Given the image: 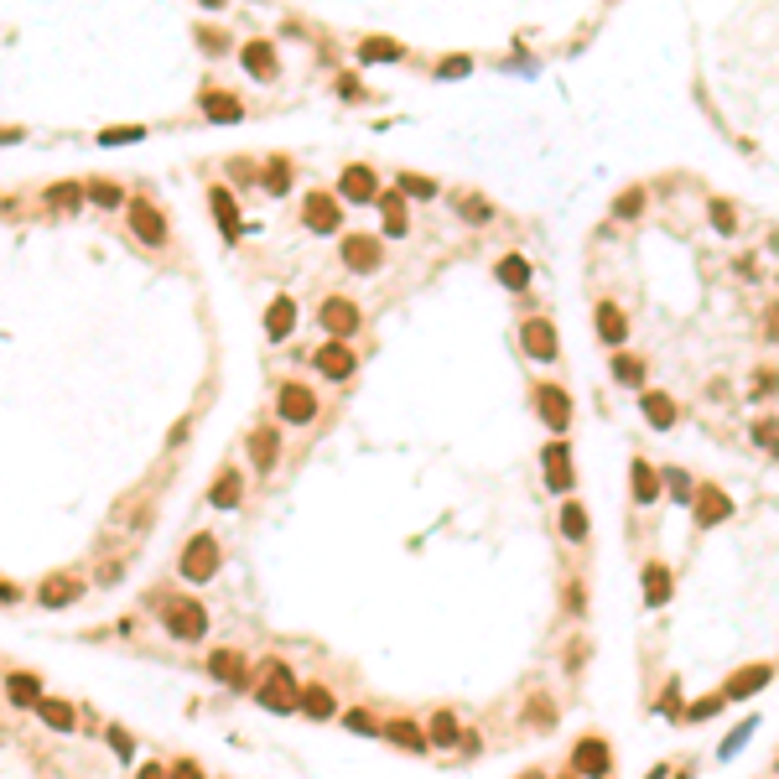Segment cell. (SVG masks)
Wrapping results in <instances>:
<instances>
[{"label": "cell", "instance_id": "d6a6232c", "mask_svg": "<svg viewBox=\"0 0 779 779\" xmlns=\"http://www.w3.org/2000/svg\"><path fill=\"white\" fill-rule=\"evenodd\" d=\"M380 209H385V229H390V234H406V203H400V193H385Z\"/></svg>", "mask_w": 779, "mask_h": 779}, {"label": "cell", "instance_id": "ac0fdd59", "mask_svg": "<svg viewBox=\"0 0 779 779\" xmlns=\"http://www.w3.org/2000/svg\"><path fill=\"white\" fill-rule=\"evenodd\" d=\"M209 676H213V681H229V686H240V681H244V660L234 655V650H213Z\"/></svg>", "mask_w": 779, "mask_h": 779}, {"label": "cell", "instance_id": "74e56055", "mask_svg": "<svg viewBox=\"0 0 779 779\" xmlns=\"http://www.w3.org/2000/svg\"><path fill=\"white\" fill-rule=\"evenodd\" d=\"M613 374H619L624 385H639V380H644V364L629 359V354H619V359H613Z\"/></svg>", "mask_w": 779, "mask_h": 779}, {"label": "cell", "instance_id": "5bb4252c", "mask_svg": "<svg viewBox=\"0 0 779 779\" xmlns=\"http://www.w3.org/2000/svg\"><path fill=\"white\" fill-rule=\"evenodd\" d=\"M291 328H297V301L275 297V301H270V312H266V332H270V338H291Z\"/></svg>", "mask_w": 779, "mask_h": 779}, {"label": "cell", "instance_id": "52a82bcc", "mask_svg": "<svg viewBox=\"0 0 779 779\" xmlns=\"http://www.w3.org/2000/svg\"><path fill=\"white\" fill-rule=\"evenodd\" d=\"M536 406H540V416H545V426H551V431H567V426H571V400H567V390L540 385Z\"/></svg>", "mask_w": 779, "mask_h": 779}, {"label": "cell", "instance_id": "11a10c76", "mask_svg": "<svg viewBox=\"0 0 779 779\" xmlns=\"http://www.w3.org/2000/svg\"><path fill=\"white\" fill-rule=\"evenodd\" d=\"M712 224H718V229H733V213H727V209H718V203H712Z\"/></svg>", "mask_w": 779, "mask_h": 779}, {"label": "cell", "instance_id": "8d00e7d4", "mask_svg": "<svg viewBox=\"0 0 779 779\" xmlns=\"http://www.w3.org/2000/svg\"><path fill=\"white\" fill-rule=\"evenodd\" d=\"M250 452H255L260 468H270V457H275V431H255V437H250Z\"/></svg>", "mask_w": 779, "mask_h": 779}, {"label": "cell", "instance_id": "836d02e7", "mask_svg": "<svg viewBox=\"0 0 779 779\" xmlns=\"http://www.w3.org/2000/svg\"><path fill=\"white\" fill-rule=\"evenodd\" d=\"M463 733H457V718L452 712H437L431 718V733H426V743H457Z\"/></svg>", "mask_w": 779, "mask_h": 779}, {"label": "cell", "instance_id": "6da1fadb", "mask_svg": "<svg viewBox=\"0 0 779 779\" xmlns=\"http://www.w3.org/2000/svg\"><path fill=\"white\" fill-rule=\"evenodd\" d=\"M297 696H301V681L291 676V665L266 660V676H260V707H266V712H297Z\"/></svg>", "mask_w": 779, "mask_h": 779}, {"label": "cell", "instance_id": "816d5d0a", "mask_svg": "<svg viewBox=\"0 0 779 779\" xmlns=\"http://www.w3.org/2000/svg\"><path fill=\"white\" fill-rule=\"evenodd\" d=\"M110 749L120 753V758H130V733L125 727H110Z\"/></svg>", "mask_w": 779, "mask_h": 779}, {"label": "cell", "instance_id": "4316f807", "mask_svg": "<svg viewBox=\"0 0 779 779\" xmlns=\"http://www.w3.org/2000/svg\"><path fill=\"white\" fill-rule=\"evenodd\" d=\"M644 416H650V426H676V400L660 395V390H650V395H644Z\"/></svg>", "mask_w": 779, "mask_h": 779}, {"label": "cell", "instance_id": "680465c9", "mask_svg": "<svg viewBox=\"0 0 779 779\" xmlns=\"http://www.w3.org/2000/svg\"><path fill=\"white\" fill-rule=\"evenodd\" d=\"M525 779H540V775H525Z\"/></svg>", "mask_w": 779, "mask_h": 779}, {"label": "cell", "instance_id": "44dd1931", "mask_svg": "<svg viewBox=\"0 0 779 779\" xmlns=\"http://www.w3.org/2000/svg\"><path fill=\"white\" fill-rule=\"evenodd\" d=\"M209 203H213V218L224 224V234L234 240V234H240V213H234V198H229V187H213Z\"/></svg>", "mask_w": 779, "mask_h": 779}, {"label": "cell", "instance_id": "30bf717a", "mask_svg": "<svg viewBox=\"0 0 779 779\" xmlns=\"http://www.w3.org/2000/svg\"><path fill=\"white\" fill-rule=\"evenodd\" d=\"M343 266H348V270H374V266H380V240H369V234H348V240H343Z\"/></svg>", "mask_w": 779, "mask_h": 779}, {"label": "cell", "instance_id": "9a60e30c", "mask_svg": "<svg viewBox=\"0 0 779 779\" xmlns=\"http://www.w3.org/2000/svg\"><path fill=\"white\" fill-rule=\"evenodd\" d=\"M727 510H733V504H727L722 488H701V494H696V525H718V520H727Z\"/></svg>", "mask_w": 779, "mask_h": 779}, {"label": "cell", "instance_id": "7bdbcfd3", "mask_svg": "<svg viewBox=\"0 0 779 779\" xmlns=\"http://www.w3.org/2000/svg\"><path fill=\"white\" fill-rule=\"evenodd\" d=\"M530 722H536V727H545V722H556V701H545V696H536V701H530Z\"/></svg>", "mask_w": 779, "mask_h": 779}, {"label": "cell", "instance_id": "f6af8a7d", "mask_svg": "<svg viewBox=\"0 0 779 779\" xmlns=\"http://www.w3.org/2000/svg\"><path fill=\"white\" fill-rule=\"evenodd\" d=\"M167 779H203V769H198L193 758H177V764L167 769Z\"/></svg>", "mask_w": 779, "mask_h": 779}, {"label": "cell", "instance_id": "277c9868", "mask_svg": "<svg viewBox=\"0 0 779 779\" xmlns=\"http://www.w3.org/2000/svg\"><path fill=\"white\" fill-rule=\"evenodd\" d=\"M275 411H281V421H291V426H307V421L317 416V400H312L307 385H286L281 400H275Z\"/></svg>", "mask_w": 779, "mask_h": 779}, {"label": "cell", "instance_id": "7a4b0ae2", "mask_svg": "<svg viewBox=\"0 0 779 779\" xmlns=\"http://www.w3.org/2000/svg\"><path fill=\"white\" fill-rule=\"evenodd\" d=\"M161 619H167V629L177 634V639H203V629H209V613H203V603H193V598H161Z\"/></svg>", "mask_w": 779, "mask_h": 779}, {"label": "cell", "instance_id": "ffe728a7", "mask_svg": "<svg viewBox=\"0 0 779 779\" xmlns=\"http://www.w3.org/2000/svg\"><path fill=\"white\" fill-rule=\"evenodd\" d=\"M380 733H385L390 743H400V749H416V753H426V733H421L416 722H406V718H400V722H385Z\"/></svg>", "mask_w": 779, "mask_h": 779}, {"label": "cell", "instance_id": "3957f363", "mask_svg": "<svg viewBox=\"0 0 779 779\" xmlns=\"http://www.w3.org/2000/svg\"><path fill=\"white\" fill-rule=\"evenodd\" d=\"M182 577H187V582H209V577H218V540L193 536V545L182 551Z\"/></svg>", "mask_w": 779, "mask_h": 779}, {"label": "cell", "instance_id": "f1b7e54d", "mask_svg": "<svg viewBox=\"0 0 779 779\" xmlns=\"http://www.w3.org/2000/svg\"><path fill=\"white\" fill-rule=\"evenodd\" d=\"M203 115H209V120H240V99H229V94H203Z\"/></svg>", "mask_w": 779, "mask_h": 779}, {"label": "cell", "instance_id": "7c38bea8", "mask_svg": "<svg viewBox=\"0 0 779 779\" xmlns=\"http://www.w3.org/2000/svg\"><path fill=\"white\" fill-rule=\"evenodd\" d=\"M307 229H317V234H332L338 229V203H332L328 193H312L307 198Z\"/></svg>", "mask_w": 779, "mask_h": 779}, {"label": "cell", "instance_id": "db71d44e", "mask_svg": "<svg viewBox=\"0 0 779 779\" xmlns=\"http://www.w3.org/2000/svg\"><path fill=\"white\" fill-rule=\"evenodd\" d=\"M665 483L676 488V499H686V488H691V483H686V473H676V468H670V473H665Z\"/></svg>", "mask_w": 779, "mask_h": 779}, {"label": "cell", "instance_id": "f546056e", "mask_svg": "<svg viewBox=\"0 0 779 779\" xmlns=\"http://www.w3.org/2000/svg\"><path fill=\"white\" fill-rule=\"evenodd\" d=\"M758 686H769V665H749V670L727 686V696H753Z\"/></svg>", "mask_w": 779, "mask_h": 779}, {"label": "cell", "instance_id": "7dc6e473", "mask_svg": "<svg viewBox=\"0 0 779 779\" xmlns=\"http://www.w3.org/2000/svg\"><path fill=\"white\" fill-rule=\"evenodd\" d=\"M468 68H473V58H442L437 73H442V78H457V73H468Z\"/></svg>", "mask_w": 779, "mask_h": 779}, {"label": "cell", "instance_id": "b9f144b4", "mask_svg": "<svg viewBox=\"0 0 779 779\" xmlns=\"http://www.w3.org/2000/svg\"><path fill=\"white\" fill-rule=\"evenodd\" d=\"M639 209H644V193H639V187H634V193H624V198L613 203V213H619V218H634Z\"/></svg>", "mask_w": 779, "mask_h": 779}, {"label": "cell", "instance_id": "681fc988", "mask_svg": "<svg viewBox=\"0 0 779 779\" xmlns=\"http://www.w3.org/2000/svg\"><path fill=\"white\" fill-rule=\"evenodd\" d=\"M266 187H270V193H286V187H291V177H286V167H281V161H275V167H270Z\"/></svg>", "mask_w": 779, "mask_h": 779}, {"label": "cell", "instance_id": "e575fe53", "mask_svg": "<svg viewBox=\"0 0 779 779\" xmlns=\"http://www.w3.org/2000/svg\"><path fill=\"white\" fill-rule=\"evenodd\" d=\"M499 281H504V286H525V281H530V266H525L520 255H510V260H499Z\"/></svg>", "mask_w": 779, "mask_h": 779}, {"label": "cell", "instance_id": "60d3db41", "mask_svg": "<svg viewBox=\"0 0 779 779\" xmlns=\"http://www.w3.org/2000/svg\"><path fill=\"white\" fill-rule=\"evenodd\" d=\"M718 712H722V696H701V701L691 707L686 718H691V722H707V718H718Z\"/></svg>", "mask_w": 779, "mask_h": 779}, {"label": "cell", "instance_id": "484cf974", "mask_svg": "<svg viewBox=\"0 0 779 779\" xmlns=\"http://www.w3.org/2000/svg\"><path fill=\"white\" fill-rule=\"evenodd\" d=\"M629 479H634V494H639V504H655V499H660V479H655V468H650V463H634Z\"/></svg>", "mask_w": 779, "mask_h": 779}, {"label": "cell", "instance_id": "d590c367", "mask_svg": "<svg viewBox=\"0 0 779 779\" xmlns=\"http://www.w3.org/2000/svg\"><path fill=\"white\" fill-rule=\"evenodd\" d=\"M562 530H567L571 540H582L587 536V510H582V504H567V510H562Z\"/></svg>", "mask_w": 779, "mask_h": 779}, {"label": "cell", "instance_id": "ee69618b", "mask_svg": "<svg viewBox=\"0 0 779 779\" xmlns=\"http://www.w3.org/2000/svg\"><path fill=\"white\" fill-rule=\"evenodd\" d=\"M457 209H463V218H473V224H483V218H488V203H483V198H463Z\"/></svg>", "mask_w": 779, "mask_h": 779}, {"label": "cell", "instance_id": "9f6ffc18", "mask_svg": "<svg viewBox=\"0 0 779 779\" xmlns=\"http://www.w3.org/2000/svg\"><path fill=\"white\" fill-rule=\"evenodd\" d=\"M141 779H167V769L161 764H141Z\"/></svg>", "mask_w": 779, "mask_h": 779}, {"label": "cell", "instance_id": "7402d4cb", "mask_svg": "<svg viewBox=\"0 0 779 779\" xmlns=\"http://www.w3.org/2000/svg\"><path fill=\"white\" fill-rule=\"evenodd\" d=\"M244 68H250L255 78H275V53H270V42H250V47H244Z\"/></svg>", "mask_w": 779, "mask_h": 779}, {"label": "cell", "instance_id": "f5cc1de1", "mask_svg": "<svg viewBox=\"0 0 779 779\" xmlns=\"http://www.w3.org/2000/svg\"><path fill=\"white\" fill-rule=\"evenodd\" d=\"M660 707H665V718H676V712H681V686L665 691V701H660Z\"/></svg>", "mask_w": 779, "mask_h": 779}, {"label": "cell", "instance_id": "cb8c5ba5", "mask_svg": "<svg viewBox=\"0 0 779 779\" xmlns=\"http://www.w3.org/2000/svg\"><path fill=\"white\" fill-rule=\"evenodd\" d=\"M240 494H244V483H240V473H234V468L213 479V504H218V510H234V504H240Z\"/></svg>", "mask_w": 779, "mask_h": 779}, {"label": "cell", "instance_id": "bcb514c9", "mask_svg": "<svg viewBox=\"0 0 779 779\" xmlns=\"http://www.w3.org/2000/svg\"><path fill=\"white\" fill-rule=\"evenodd\" d=\"M89 198H94V203H104V209H110V203H120V187L99 182V187H89Z\"/></svg>", "mask_w": 779, "mask_h": 779}, {"label": "cell", "instance_id": "2e32d148", "mask_svg": "<svg viewBox=\"0 0 779 779\" xmlns=\"http://www.w3.org/2000/svg\"><path fill=\"white\" fill-rule=\"evenodd\" d=\"M297 707H301V712H307V718H317V722H323V718H332V712H338V701H332V691H328V686H301Z\"/></svg>", "mask_w": 779, "mask_h": 779}, {"label": "cell", "instance_id": "5b68a950", "mask_svg": "<svg viewBox=\"0 0 779 779\" xmlns=\"http://www.w3.org/2000/svg\"><path fill=\"white\" fill-rule=\"evenodd\" d=\"M323 328L332 332V343H343L348 332L359 328V307L343 301V297H328V301H323Z\"/></svg>", "mask_w": 779, "mask_h": 779}, {"label": "cell", "instance_id": "ab89813d", "mask_svg": "<svg viewBox=\"0 0 779 779\" xmlns=\"http://www.w3.org/2000/svg\"><path fill=\"white\" fill-rule=\"evenodd\" d=\"M146 130L141 125H115V130H104V146H125V141H141Z\"/></svg>", "mask_w": 779, "mask_h": 779}, {"label": "cell", "instance_id": "f35d334b", "mask_svg": "<svg viewBox=\"0 0 779 779\" xmlns=\"http://www.w3.org/2000/svg\"><path fill=\"white\" fill-rule=\"evenodd\" d=\"M400 193H411V198H431V193H437V182H431V177H416V172H406V177H400Z\"/></svg>", "mask_w": 779, "mask_h": 779}, {"label": "cell", "instance_id": "8fae6325", "mask_svg": "<svg viewBox=\"0 0 779 779\" xmlns=\"http://www.w3.org/2000/svg\"><path fill=\"white\" fill-rule=\"evenodd\" d=\"M343 198H348V203H369V198H380L374 172H369V167H348V172H343Z\"/></svg>", "mask_w": 779, "mask_h": 779}, {"label": "cell", "instance_id": "6f0895ef", "mask_svg": "<svg viewBox=\"0 0 779 779\" xmlns=\"http://www.w3.org/2000/svg\"><path fill=\"white\" fill-rule=\"evenodd\" d=\"M0 603H16V587H5V582H0Z\"/></svg>", "mask_w": 779, "mask_h": 779}, {"label": "cell", "instance_id": "4dcf8cb0", "mask_svg": "<svg viewBox=\"0 0 779 779\" xmlns=\"http://www.w3.org/2000/svg\"><path fill=\"white\" fill-rule=\"evenodd\" d=\"M644 598H650V603L670 598V571L660 567V562H655V567H644Z\"/></svg>", "mask_w": 779, "mask_h": 779}, {"label": "cell", "instance_id": "1f68e13d", "mask_svg": "<svg viewBox=\"0 0 779 779\" xmlns=\"http://www.w3.org/2000/svg\"><path fill=\"white\" fill-rule=\"evenodd\" d=\"M359 58L364 62H380V58L395 62V58H400V42H390V37H369V42L359 47Z\"/></svg>", "mask_w": 779, "mask_h": 779}, {"label": "cell", "instance_id": "9c48e42d", "mask_svg": "<svg viewBox=\"0 0 779 779\" xmlns=\"http://www.w3.org/2000/svg\"><path fill=\"white\" fill-rule=\"evenodd\" d=\"M520 338H525V354H530V359H556V328H551L545 317H530Z\"/></svg>", "mask_w": 779, "mask_h": 779}, {"label": "cell", "instance_id": "c3c4849f", "mask_svg": "<svg viewBox=\"0 0 779 779\" xmlns=\"http://www.w3.org/2000/svg\"><path fill=\"white\" fill-rule=\"evenodd\" d=\"M47 198H53V203H58V209H78V187H53V193H47Z\"/></svg>", "mask_w": 779, "mask_h": 779}, {"label": "cell", "instance_id": "d4e9b609", "mask_svg": "<svg viewBox=\"0 0 779 779\" xmlns=\"http://www.w3.org/2000/svg\"><path fill=\"white\" fill-rule=\"evenodd\" d=\"M598 328H603L608 343H624V338H629V323H624V312H619L613 301H603V307H598Z\"/></svg>", "mask_w": 779, "mask_h": 779}, {"label": "cell", "instance_id": "ba28073f", "mask_svg": "<svg viewBox=\"0 0 779 779\" xmlns=\"http://www.w3.org/2000/svg\"><path fill=\"white\" fill-rule=\"evenodd\" d=\"M130 229H135V240H146V244L167 240V218H161V209H151V203H130Z\"/></svg>", "mask_w": 779, "mask_h": 779}, {"label": "cell", "instance_id": "8992f818", "mask_svg": "<svg viewBox=\"0 0 779 779\" xmlns=\"http://www.w3.org/2000/svg\"><path fill=\"white\" fill-rule=\"evenodd\" d=\"M571 769L587 775V779H603L608 775V743H603V738H582V743L571 749Z\"/></svg>", "mask_w": 779, "mask_h": 779}, {"label": "cell", "instance_id": "83f0119b", "mask_svg": "<svg viewBox=\"0 0 779 779\" xmlns=\"http://www.w3.org/2000/svg\"><path fill=\"white\" fill-rule=\"evenodd\" d=\"M37 718L47 722V727H58V733H68V727H73V707H68V701H53V696H42V701H37Z\"/></svg>", "mask_w": 779, "mask_h": 779}, {"label": "cell", "instance_id": "603a6c76", "mask_svg": "<svg viewBox=\"0 0 779 779\" xmlns=\"http://www.w3.org/2000/svg\"><path fill=\"white\" fill-rule=\"evenodd\" d=\"M5 696H11L16 707H37V701H42V681H37V676H11V681H5Z\"/></svg>", "mask_w": 779, "mask_h": 779}, {"label": "cell", "instance_id": "f907efd6", "mask_svg": "<svg viewBox=\"0 0 779 779\" xmlns=\"http://www.w3.org/2000/svg\"><path fill=\"white\" fill-rule=\"evenodd\" d=\"M348 727H354V733H380V722L369 718V712H348Z\"/></svg>", "mask_w": 779, "mask_h": 779}, {"label": "cell", "instance_id": "4fadbf2b", "mask_svg": "<svg viewBox=\"0 0 779 779\" xmlns=\"http://www.w3.org/2000/svg\"><path fill=\"white\" fill-rule=\"evenodd\" d=\"M317 369H323L328 380H348V374H354V354H348L343 343H323V348H317Z\"/></svg>", "mask_w": 779, "mask_h": 779}, {"label": "cell", "instance_id": "e0dca14e", "mask_svg": "<svg viewBox=\"0 0 779 779\" xmlns=\"http://www.w3.org/2000/svg\"><path fill=\"white\" fill-rule=\"evenodd\" d=\"M78 593H84L78 577H47V582H42V603H47V608H62V603H73Z\"/></svg>", "mask_w": 779, "mask_h": 779}, {"label": "cell", "instance_id": "d6986e66", "mask_svg": "<svg viewBox=\"0 0 779 779\" xmlns=\"http://www.w3.org/2000/svg\"><path fill=\"white\" fill-rule=\"evenodd\" d=\"M545 479H551V488H571V452L567 447H545Z\"/></svg>", "mask_w": 779, "mask_h": 779}]
</instances>
